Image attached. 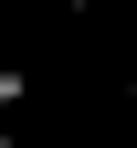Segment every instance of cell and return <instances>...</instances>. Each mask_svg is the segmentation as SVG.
<instances>
[{
  "label": "cell",
  "instance_id": "obj_1",
  "mask_svg": "<svg viewBox=\"0 0 137 148\" xmlns=\"http://www.w3.org/2000/svg\"><path fill=\"white\" fill-rule=\"evenodd\" d=\"M0 148H32V138H0Z\"/></svg>",
  "mask_w": 137,
  "mask_h": 148
}]
</instances>
